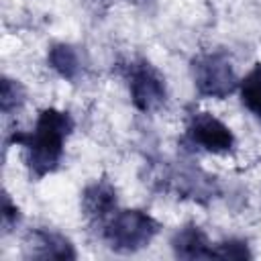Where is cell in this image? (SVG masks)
Instances as JSON below:
<instances>
[{
	"mask_svg": "<svg viewBox=\"0 0 261 261\" xmlns=\"http://www.w3.org/2000/svg\"><path fill=\"white\" fill-rule=\"evenodd\" d=\"M18 218H20L18 208L12 204L8 194H4V202H2V226H4V230H10L12 226H16Z\"/></svg>",
	"mask_w": 261,
	"mask_h": 261,
	"instance_id": "obj_13",
	"label": "cell"
},
{
	"mask_svg": "<svg viewBox=\"0 0 261 261\" xmlns=\"http://www.w3.org/2000/svg\"><path fill=\"white\" fill-rule=\"evenodd\" d=\"M84 214L92 222H104L116 212V190L108 179L90 184L82 194Z\"/></svg>",
	"mask_w": 261,
	"mask_h": 261,
	"instance_id": "obj_7",
	"label": "cell"
},
{
	"mask_svg": "<svg viewBox=\"0 0 261 261\" xmlns=\"http://www.w3.org/2000/svg\"><path fill=\"white\" fill-rule=\"evenodd\" d=\"M22 100H24V90H22V86H20L18 82H14V80L4 77V80H2V98H0V102H2V112L8 114L10 110H16V108L22 104Z\"/></svg>",
	"mask_w": 261,
	"mask_h": 261,
	"instance_id": "obj_12",
	"label": "cell"
},
{
	"mask_svg": "<svg viewBox=\"0 0 261 261\" xmlns=\"http://www.w3.org/2000/svg\"><path fill=\"white\" fill-rule=\"evenodd\" d=\"M196 90L206 98H226L239 86L232 63L224 53H202L192 61Z\"/></svg>",
	"mask_w": 261,
	"mask_h": 261,
	"instance_id": "obj_3",
	"label": "cell"
},
{
	"mask_svg": "<svg viewBox=\"0 0 261 261\" xmlns=\"http://www.w3.org/2000/svg\"><path fill=\"white\" fill-rule=\"evenodd\" d=\"M173 255L179 259H210L212 245L208 243L204 230L196 224H186L171 239Z\"/></svg>",
	"mask_w": 261,
	"mask_h": 261,
	"instance_id": "obj_8",
	"label": "cell"
},
{
	"mask_svg": "<svg viewBox=\"0 0 261 261\" xmlns=\"http://www.w3.org/2000/svg\"><path fill=\"white\" fill-rule=\"evenodd\" d=\"M188 137L194 145L210 153H226L234 145L230 128L210 112H196L188 124Z\"/></svg>",
	"mask_w": 261,
	"mask_h": 261,
	"instance_id": "obj_5",
	"label": "cell"
},
{
	"mask_svg": "<svg viewBox=\"0 0 261 261\" xmlns=\"http://www.w3.org/2000/svg\"><path fill=\"white\" fill-rule=\"evenodd\" d=\"M126 80L130 100L141 112H155L165 104L167 88L165 77L145 59L130 61L126 65Z\"/></svg>",
	"mask_w": 261,
	"mask_h": 261,
	"instance_id": "obj_4",
	"label": "cell"
},
{
	"mask_svg": "<svg viewBox=\"0 0 261 261\" xmlns=\"http://www.w3.org/2000/svg\"><path fill=\"white\" fill-rule=\"evenodd\" d=\"M157 230L159 224L151 214L143 210H120L108 218L104 226V239L114 251L135 253L147 247Z\"/></svg>",
	"mask_w": 261,
	"mask_h": 261,
	"instance_id": "obj_2",
	"label": "cell"
},
{
	"mask_svg": "<svg viewBox=\"0 0 261 261\" xmlns=\"http://www.w3.org/2000/svg\"><path fill=\"white\" fill-rule=\"evenodd\" d=\"M73 130V120L67 112L57 108H45L39 112L35 128L31 133H16L12 143L24 149L27 167L35 177H45L55 171L61 157L65 139Z\"/></svg>",
	"mask_w": 261,
	"mask_h": 261,
	"instance_id": "obj_1",
	"label": "cell"
},
{
	"mask_svg": "<svg viewBox=\"0 0 261 261\" xmlns=\"http://www.w3.org/2000/svg\"><path fill=\"white\" fill-rule=\"evenodd\" d=\"M241 100L257 116H261V63H257L241 82Z\"/></svg>",
	"mask_w": 261,
	"mask_h": 261,
	"instance_id": "obj_10",
	"label": "cell"
},
{
	"mask_svg": "<svg viewBox=\"0 0 261 261\" xmlns=\"http://www.w3.org/2000/svg\"><path fill=\"white\" fill-rule=\"evenodd\" d=\"M47 61H49L51 69H55L63 80H67V82L77 80L82 67H80V57L71 45L55 43L47 53Z\"/></svg>",
	"mask_w": 261,
	"mask_h": 261,
	"instance_id": "obj_9",
	"label": "cell"
},
{
	"mask_svg": "<svg viewBox=\"0 0 261 261\" xmlns=\"http://www.w3.org/2000/svg\"><path fill=\"white\" fill-rule=\"evenodd\" d=\"M24 251L29 257L37 259H75L73 245L63 234L47 228H37L29 232Z\"/></svg>",
	"mask_w": 261,
	"mask_h": 261,
	"instance_id": "obj_6",
	"label": "cell"
},
{
	"mask_svg": "<svg viewBox=\"0 0 261 261\" xmlns=\"http://www.w3.org/2000/svg\"><path fill=\"white\" fill-rule=\"evenodd\" d=\"M212 257H218V259H249L251 251H249V245L245 241L230 239V241L216 243L212 247Z\"/></svg>",
	"mask_w": 261,
	"mask_h": 261,
	"instance_id": "obj_11",
	"label": "cell"
}]
</instances>
